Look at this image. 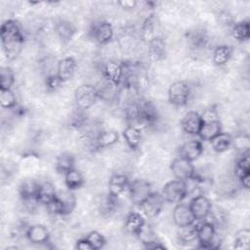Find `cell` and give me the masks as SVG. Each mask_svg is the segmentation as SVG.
Returning a JSON list of instances; mask_svg holds the SVG:
<instances>
[{
    "mask_svg": "<svg viewBox=\"0 0 250 250\" xmlns=\"http://www.w3.org/2000/svg\"><path fill=\"white\" fill-rule=\"evenodd\" d=\"M2 49L9 61L16 60L21 52L24 36L20 23L15 20L5 21L0 29Z\"/></svg>",
    "mask_w": 250,
    "mask_h": 250,
    "instance_id": "obj_1",
    "label": "cell"
},
{
    "mask_svg": "<svg viewBox=\"0 0 250 250\" xmlns=\"http://www.w3.org/2000/svg\"><path fill=\"white\" fill-rule=\"evenodd\" d=\"M100 98L99 90L91 84H82L74 91V100L76 106L81 110L89 109Z\"/></svg>",
    "mask_w": 250,
    "mask_h": 250,
    "instance_id": "obj_2",
    "label": "cell"
},
{
    "mask_svg": "<svg viewBox=\"0 0 250 250\" xmlns=\"http://www.w3.org/2000/svg\"><path fill=\"white\" fill-rule=\"evenodd\" d=\"M197 242L199 248L216 249L220 247V241L217 242L216 229L213 223L200 221L197 224Z\"/></svg>",
    "mask_w": 250,
    "mask_h": 250,
    "instance_id": "obj_3",
    "label": "cell"
},
{
    "mask_svg": "<svg viewBox=\"0 0 250 250\" xmlns=\"http://www.w3.org/2000/svg\"><path fill=\"white\" fill-rule=\"evenodd\" d=\"M165 201L170 203H180L188 194L187 181L172 180L166 183L161 192Z\"/></svg>",
    "mask_w": 250,
    "mask_h": 250,
    "instance_id": "obj_4",
    "label": "cell"
},
{
    "mask_svg": "<svg viewBox=\"0 0 250 250\" xmlns=\"http://www.w3.org/2000/svg\"><path fill=\"white\" fill-rule=\"evenodd\" d=\"M190 96V88L185 81L179 80L172 83L168 89V101L175 106H184L188 104Z\"/></svg>",
    "mask_w": 250,
    "mask_h": 250,
    "instance_id": "obj_5",
    "label": "cell"
},
{
    "mask_svg": "<svg viewBox=\"0 0 250 250\" xmlns=\"http://www.w3.org/2000/svg\"><path fill=\"white\" fill-rule=\"evenodd\" d=\"M128 189L132 203L138 206H141L142 203L152 192L150 184L144 179H137L130 183Z\"/></svg>",
    "mask_w": 250,
    "mask_h": 250,
    "instance_id": "obj_6",
    "label": "cell"
},
{
    "mask_svg": "<svg viewBox=\"0 0 250 250\" xmlns=\"http://www.w3.org/2000/svg\"><path fill=\"white\" fill-rule=\"evenodd\" d=\"M170 169L175 178L182 181H188L195 174V169L192 162L182 156L176 157L171 162Z\"/></svg>",
    "mask_w": 250,
    "mask_h": 250,
    "instance_id": "obj_7",
    "label": "cell"
},
{
    "mask_svg": "<svg viewBox=\"0 0 250 250\" xmlns=\"http://www.w3.org/2000/svg\"><path fill=\"white\" fill-rule=\"evenodd\" d=\"M91 37L101 45L109 43L114 35V30L110 22L106 21H100L93 23L90 29Z\"/></svg>",
    "mask_w": 250,
    "mask_h": 250,
    "instance_id": "obj_8",
    "label": "cell"
},
{
    "mask_svg": "<svg viewBox=\"0 0 250 250\" xmlns=\"http://www.w3.org/2000/svg\"><path fill=\"white\" fill-rule=\"evenodd\" d=\"M189 208L196 222L205 221L206 218L211 214L212 203L206 196L199 194L191 199Z\"/></svg>",
    "mask_w": 250,
    "mask_h": 250,
    "instance_id": "obj_9",
    "label": "cell"
},
{
    "mask_svg": "<svg viewBox=\"0 0 250 250\" xmlns=\"http://www.w3.org/2000/svg\"><path fill=\"white\" fill-rule=\"evenodd\" d=\"M164 202L165 200L161 193L152 191L140 207L147 218H155L161 212Z\"/></svg>",
    "mask_w": 250,
    "mask_h": 250,
    "instance_id": "obj_10",
    "label": "cell"
},
{
    "mask_svg": "<svg viewBox=\"0 0 250 250\" xmlns=\"http://www.w3.org/2000/svg\"><path fill=\"white\" fill-rule=\"evenodd\" d=\"M40 183L34 179H26L21 182L19 191L22 201L27 205H35L38 202L37 194Z\"/></svg>",
    "mask_w": 250,
    "mask_h": 250,
    "instance_id": "obj_11",
    "label": "cell"
},
{
    "mask_svg": "<svg viewBox=\"0 0 250 250\" xmlns=\"http://www.w3.org/2000/svg\"><path fill=\"white\" fill-rule=\"evenodd\" d=\"M103 73L109 84L117 87L120 85L121 81L123 80V76H124L123 64L114 61H109L104 63L103 67Z\"/></svg>",
    "mask_w": 250,
    "mask_h": 250,
    "instance_id": "obj_12",
    "label": "cell"
},
{
    "mask_svg": "<svg viewBox=\"0 0 250 250\" xmlns=\"http://www.w3.org/2000/svg\"><path fill=\"white\" fill-rule=\"evenodd\" d=\"M173 221L178 228L192 225L195 221L194 216L189 208V205L179 203L173 210Z\"/></svg>",
    "mask_w": 250,
    "mask_h": 250,
    "instance_id": "obj_13",
    "label": "cell"
},
{
    "mask_svg": "<svg viewBox=\"0 0 250 250\" xmlns=\"http://www.w3.org/2000/svg\"><path fill=\"white\" fill-rule=\"evenodd\" d=\"M202 126V119L197 111H188L181 120V127L188 135H198Z\"/></svg>",
    "mask_w": 250,
    "mask_h": 250,
    "instance_id": "obj_14",
    "label": "cell"
},
{
    "mask_svg": "<svg viewBox=\"0 0 250 250\" xmlns=\"http://www.w3.org/2000/svg\"><path fill=\"white\" fill-rule=\"evenodd\" d=\"M25 237L33 244H45L50 239V232L44 225H32L28 227Z\"/></svg>",
    "mask_w": 250,
    "mask_h": 250,
    "instance_id": "obj_15",
    "label": "cell"
},
{
    "mask_svg": "<svg viewBox=\"0 0 250 250\" xmlns=\"http://www.w3.org/2000/svg\"><path fill=\"white\" fill-rule=\"evenodd\" d=\"M76 69V62L71 57H65L59 61L57 65L56 74L62 82H66L70 80Z\"/></svg>",
    "mask_w": 250,
    "mask_h": 250,
    "instance_id": "obj_16",
    "label": "cell"
},
{
    "mask_svg": "<svg viewBox=\"0 0 250 250\" xmlns=\"http://www.w3.org/2000/svg\"><path fill=\"white\" fill-rule=\"evenodd\" d=\"M203 152V146L200 141L190 140L186 142L180 148V156L189 160H196Z\"/></svg>",
    "mask_w": 250,
    "mask_h": 250,
    "instance_id": "obj_17",
    "label": "cell"
},
{
    "mask_svg": "<svg viewBox=\"0 0 250 250\" xmlns=\"http://www.w3.org/2000/svg\"><path fill=\"white\" fill-rule=\"evenodd\" d=\"M129 179L125 174H114L108 181V193L118 197L126 188H129Z\"/></svg>",
    "mask_w": 250,
    "mask_h": 250,
    "instance_id": "obj_18",
    "label": "cell"
},
{
    "mask_svg": "<svg viewBox=\"0 0 250 250\" xmlns=\"http://www.w3.org/2000/svg\"><path fill=\"white\" fill-rule=\"evenodd\" d=\"M145 225H146V221L143 215L138 212L133 211L126 216L125 224H124L125 229L129 233L133 235L137 236Z\"/></svg>",
    "mask_w": 250,
    "mask_h": 250,
    "instance_id": "obj_19",
    "label": "cell"
},
{
    "mask_svg": "<svg viewBox=\"0 0 250 250\" xmlns=\"http://www.w3.org/2000/svg\"><path fill=\"white\" fill-rule=\"evenodd\" d=\"M55 31L62 43H68L75 34L76 28L72 22L64 20L59 21L55 25Z\"/></svg>",
    "mask_w": 250,
    "mask_h": 250,
    "instance_id": "obj_20",
    "label": "cell"
},
{
    "mask_svg": "<svg viewBox=\"0 0 250 250\" xmlns=\"http://www.w3.org/2000/svg\"><path fill=\"white\" fill-rule=\"evenodd\" d=\"M118 133L114 130H104L100 132L97 137L94 139L93 145L96 148H104L110 146L117 143Z\"/></svg>",
    "mask_w": 250,
    "mask_h": 250,
    "instance_id": "obj_21",
    "label": "cell"
},
{
    "mask_svg": "<svg viewBox=\"0 0 250 250\" xmlns=\"http://www.w3.org/2000/svg\"><path fill=\"white\" fill-rule=\"evenodd\" d=\"M155 27H156V18L153 14H151L145 19L142 24L141 38L144 42L148 44L154 37L157 36L155 35Z\"/></svg>",
    "mask_w": 250,
    "mask_h": 250,
    "instance_id": "obj_22",
    "label": "cell"
},
{
    "mask_svg": "<svg viewBox=\"0 0 250 250\" xmlns=\"http://www.w3.org/2000/svg\"><path fill=\"white\" fill-rule=\"evenodd\" d=\"M74 156L71 153L62 152L57 157L55 168L59 174L64 175L68 171L74 169Z\"/></svg>",
    "mask_w": 250,
    "mask_h": 250,
    "instance_id": "obj_23",
    "label": "cell"
},
{
    "mask_svg": "<svg viewBox=\"0 0 250 250\" xmlns=\"http://www.w3.org/2000/svg\"><path fill=\"white\" fill-rule=\"evenodd\" d=\"M56 196H57V190L53 186V184H51L50 182L40 183L38 194H37V200L40 204L47 205Z\"/></svg>",
    "mask_w": 250,
    "mask_h": 250,
    "instance_id": "obj_24",
    "label": "cell"
},
{
    "mask_svg": "<svg viewBox=\"0 0 250 250\" xmlns=\"http://www.w3.org/2000/svg\"><path fill=\"white\" fill-rule=\"evenodd\" d=\"M148 52L154 61H161L166 57V45L164 40L156 36L148 43Z\"/></svg>",
    "mask_w": 250,
    "mask_h": 250,
    "instance_id": "obj_25",
    "label": "cell"
},
{
    "mask_svg": "<svg viewBox=\"0 0 250 250\" xmlns=\"http://www.w3.org/2000/svg\"><path fill=\"white\" fill-rule=\"evenodd\" d=\"M211 146L213 148L214 151L216 152H224L226 150H228L232 143V139L231 136L228 133H224V132H220L217 136H215L213 139H211L210 141Z\"/></svg>",
    "mask_w": 250,
    "mask_h": 250,
    "instance_id": "obj_26",
    "label": "cell"
},
{
    "mask_svg": "<svg viewBox=\"0 0 250 250\" xmlns=\"http://www.w3.org/2000/svg\"><path fill=\"white\" fill-rule=\"evenodd\" d=\"M207 35L202 29L190 30L188 33V43L193 50H200L207 44Z\"/></svg>",
    "mask_w": 250,
    "mask_h": 250,
    "instance_id": "obj_27",
    "label": "cell"
},
{
    "mask_svg": "<svg viewBox=\"0 0 250 250\" xmlns=\"http://www.w3.org/2000/svg\"><path fill=\"white\" fill-rule=\"evenodd\" d=\"M220 132H222V126L220 120L212 121V122H204L200 128L198 136L201 140L210 141L215 136H217Z\"/></svg>",
    "mask_w": 250,
    "mask_h": 250,
    "instance_id": "obj_28",
    "label": "cell"
},
{
    "mask_svg": "<svg viewBox=\"0 0 250 250\" xmlns=\"http://www.w3.org/2000/svg\"><path fill=\"white\" fill-rule=\"evenodd\" d=\"M123 138L130 148L136 149L140 146L142 141L141 130L134 126L128 125L123 130Z\"/></svg>",
    "mask_w": 250,
    "mask_h": 250,
    "instance_id": "obj_29",
    "label": "cell"
},
{
    "mask_svg": "<svg viewBox=\"0 0 250 250\" xmlns=\"http://www.w3.org/2000/svg\"><path fill=\"white\" fill-rule=\"evenodd\" d=\"M63 176H64V185L69 190L78 189L84 185V178L82 174L75 168L68 171Z\"/></svg>",
    "mask_w": 250,
    "mask_h": 250,
    "instance_id": "obj_30",
    "label": "cell"
},
{
    "mask_svg": "<svg viewBox=\"0 0 250 250\" xmlns=\"http://www.w3.org/2000/svg\"><path fill=\"white\" fill-rule=\"evenodd\" d=\"M230 57H231L230 47H229L227 45H220V46L216 47L215 50L213 51L212 60L216 65L221 66V65L226 64L229 61Z\"/></svg>",
    "mask_w": 250,
    "mask_h": 250,
    "instance_id": "obj_31",
    "label": "cell"
},
{
    "mask_svg": "<svg viewBox=\"0 0 250 250\" xmlns=\"http://www.w3.org/2000/svg\"><path fill=\"white\" fill-rule=\"evenodd\" d=\"M231 35L232 37L239 41H247L250 37V26L248 21H241L239 22H236L231 29Z\"/></svg>",
    "mask_w": 250,
    "mask_h": 250,
    "instance_id": "obj_32",
    "label": "cell"
},
{
    "mask_svg": "<svg viewBox=\"0 0 250 250\" xmlns=\"http://www.w3.org/2000/svg\"><path fill=\"white\" fill-rule=\"evenodd\" d=\"M180 231L178 233L179 240L182 243L188 244L193 242L194 240L197 241V224L195 222L192 225L179 228Z\"/></svg>",
    "mask_w": 250,
    "mask_h": 250,
    "instance_id": "obj_33",
    "label": "cell"
},
{
    "mask_svg": "<svg viewBox=\"0 0 250 250\" xmlns=\"http://www.w3.org/2000/svg\"><path fill=\"white\" fill-rule=\"evenodd\" d=\"M57 196L63 206L65 215L70 214L73 211L75 204H76V198H75L72 190L67 189V190L57 192Z\"/></svg>",
    "mask_w": 250,
    "mask_h": 250,
    "instance_id": "obj_34",
    "label": "cell"
},
{
    "mask_svg": "<svg viewBox=\"0 0 250 250\" xmlns=\"http://www.w3.org/2000/svg\"><path fill=\"white\" fill-rule=\"evenodd\" d=\"M234 172L238 179L247 174H250V156L248 150L243 152L242 156L237 160Z\"/></svg>",
    "mask_w": 250,
    "mask_h": 250,
    "instance_id": "obj_35",
    "label": "cell"
},
{
    "mask_svg": "<svg viewBox=\"0 0 250 250\" xmlns=\"http://www.w3.org/2000/svg\"><path fill=\"white\" fill-rule=\"evenodd\" d=\"M249 239H250V230L248 229H239L234 235L233 248L234 249H242V250L248 249L249 248Z\"/></svg>",
    "mask_w": 250,
    "mask_h": 250,
    "instance_id": "obj_36",
    "label": "cell"
},
{
    "mask_svg": "<svg viewBox=\"0 0 250 250\" xmlns=\"http://www.w3.org/2000/svg\"><path fill=\"white\" fill-rule=\"evenodd\" d=\"M0 104L3 108L8 109L17 106V98L11 89L0 88Z\"/></svg>",
    "mask_w": 250,
    "mask_h": 250,
    "instance_id": "obj_37",
    "label": "cell"
},
{
    "mask_svg": "<svg viewBox=\"0 0 250 250\" xmlns=\"http://www.w3.org/2000/svg\"><path fill=\"white\" fill-rule=\"evenodd\" d=\"M0 88L2 89H11L15 83V74L11 67L2 66L0 69Z\"/></svg>",
    "mask_w": 250,
    "mask_h": 250,
    "instance_id": "obj_38",
    "label": "cell"
},
{
    "mask_svg": "<svg viewBox=\"0 0 250 250\" xmlns=\"http://www.w3.org/2000/svg\"><path fill=\"white\" fill-rule=\"evenodd\" d=\"M85 238L91 244L93 250L102 249L105 245V242H106L104 235L102 233H100L99 231H97V230L90 231Z\"/></svg>",
    "mask_w": 250,
    "mask_h": 250,
    "instance_id": "obj_39",
    "label": "cell"
},
{
    "mask_svg": "<svg viewBox=\"0 0 250 250\" xmlns=\"http://www.w3.org/2000/svg\"><path fill=\"white\" fill-rule=\"evenodd\" d=\"M116 199L117 197L111 195V194H107L101 203V210L104 214H111L112 212H114L115 208H116Z\"/></svg>",
    "mask_w": 250,
    "mask_h": 250,
    "instance_id": "obj_40",
    "label": "cell"
},
{
    "mask_svg": "<svg viewBox=\"0 0 250 250\" xmlns=\"http://www.w3.org/2000/svg\"><path fill=\"white\" fill-rule=\"evenodd\" d=\"M63 82L59 78V76L56 74V73H53V74H49L46 79H45V87H46V90L50 93H53V92H56L60 87L61 85L62 84Z\"/></svg>",
    "mask_w": 250,
    "mask_h": 250,
    "instance_id": "obj_41",
    "label": "cell"
},
{
    "mask_svg": "<svg viewBox=\"0 0 250 250\" xmlns=\"http://www.w3.org/2000/svg\"><path fill=\"white\" fill-rule=\"evenodd\" d=\"M202 123L204 122H212V121H218L219 120V115L217 112V109L214 107H208L206 108L202 114H200Z\"/></svg>",
    "mask_w": 250,
    "mask_h": 250,
    "instance_id": "obj_42",
    "label": "cell"
},
{
    "mask_svg": "<svg viewBox=\"0 0 250 250\" xmlns=\"http://www.w3.org/2000/svg\"><path fill=\"white\" fill-rule=\"evenodd\" d=\"M234 145L239 149H249V137L247 135H241L235 138Z\"/></svg>",
    "mask_w": 250,
    "mask_h": 250,
    "instance_id": "obj_43",
    "label": "cell"
},
{
    "mask_svg": "<svg viewBox=\"0 0 250 250\" xmlns=\"http://www.w3.org/2000/svg\"><path fill=\"white\" fill-rule=\"evenodd\" d=\"M137 4H138V2L135 0H122V1L118 2V5L125 10H132V9L136 8Z\"/></svg>",
    "mask_w": 250,
    "mask_h": 250,
    "instance_id": "obj_44",
    "label": "cell"
},
{
    "mask_svg": "<svg viewBox=\"0 0 250 250\" xmlns=\"http://www.w3.org/2000/svg\"><path fill=\"white\" fill-rule=\"evenodd\" d=\"M75 248L80 249V250H93L91 244L88 242V240L86 238H81V239L77 240Z\"/></svg>",
    "mask_w": 250,
    "mask_h": 250,
    "instance_id": "obj_45",
    "label": "cell"
},
{
    "mask_svg": "<svg viewBox=\"0 0 250 250\" xmlns=\"http://www.w3.org/2000/svg\"><path fill=\"white\" fill-rule=\"evenodd\" d=\"M240 181L241 186L245 188V189H249L250 188V174H247L241 178L238 179Z\"/></svg>",
    "mask_w": 250,
    "mask_h": 250,
    "instance_id": "obj_46",
    "label": "cell"
}]
</instances>
